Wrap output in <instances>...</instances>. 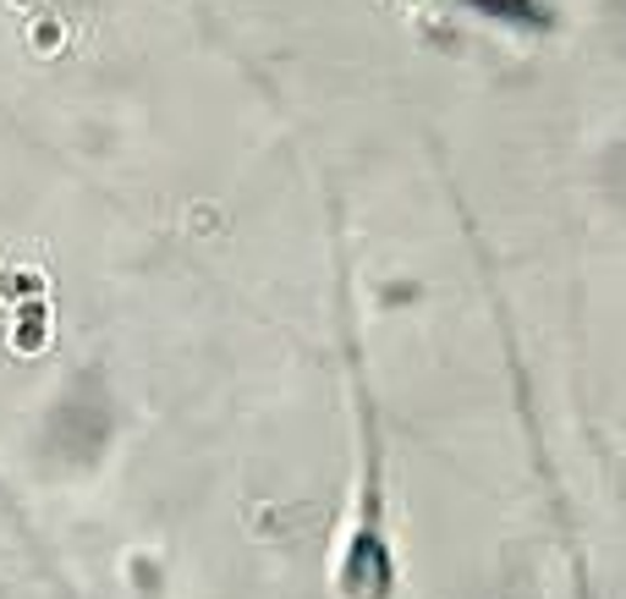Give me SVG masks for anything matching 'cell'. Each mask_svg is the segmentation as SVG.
<instances>
[{"label": "cell", "instance_id": "6da1fadb", "mask_svg": "<svg viewBox=\"0 0 626 599\" xmlns=\"http://www.w3.org/2000/svg\"><path fill=\"white\" fill-rule=\"evenodd\" d=\"M396 545L385 528V489H380V446L369 423V451H363V495H357V518L346 528L341 561H335V588L341 599H391L396 594Z\"/></svg>", "mask_w": 626, "mask_h": 599}]
</instances>
